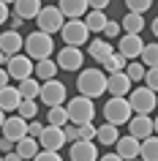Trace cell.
Returning <instances> with one entry per match:
<instances>
[{"mask_svg": "<svg viewBox=\"0 0 158 161\" xmlns=\"http://www.w3.org/2000/svg\"><path fill=\"white\" fill-rule=\"evenodd\" d=\"M106 82L109 76L101 71V68H79V76H76V87L79 93L87 96V98H98V96L106 93Z\"/></svg>", "mask_w": 158, "mask_h": 161, "instance_id": "cell-1", "label": "cell"}, {"mask_svg": "<svg viewBox=\"0 0 158 161\" xmlns=\"http://www.w3.org/2000/svg\"><path fill=\"white\" fill-rule=\"evenodd\" d=\"M133 109H131V101L125 96H109V101L104 104V118L106 123H115V126H125L131 120Z\"/></svg>", "mask_w": 158, "mask_h": 161, "instance_id": "cell-2", "label": "cell"}, {"mask_svg": "<svg viewBox=\"0 0 158 161\" xmlns=\"http://www.w3.org/2000/svg\"><path fill=\"white\" fill-rule=\"evenodd\" d=\"M52 52H55V38L49 33H44V30H35L25 38V55H30L33 60H44L49 58Z\"/></svg>", "mask_w": 158, "mask_h": 161, "instance_id": "cell-3", "label": "cell"}, {"mask_svg": "<svg viewBox=\"0 0 158 161\" xmlns=\"http://www.w3.org/2000/svg\"><path fill=\"white\" fill-rule=\"evenodd\" d=\"M66 112H68V120L71 123H90L93 118H95V104H93V98H87V96H76V98H71V101L66 104Z\"/></svg>", "mask_w": 158, "mask_h": 161, "instance_id": "cell-4", "label": "cell"}, {"mask_svg": "<svg viewBox=\"0 0 158 161\" xmlns=\"http://www.w3.org/2000/svg\"><path fill=\"white\" fill-rule=\"evenodd\" d=\"M131 109L136 112V115H150V112L158 107V93L155 90H150L147 85H142V87H133L131 90Z\"/></svg>", "mask_w": 158, "mask_h": 161, "instance_id": "cell-5", "label": "cell"}, {"mask_svg": "<svg viewBox=\"0 0 158 161\" xmlns=\"http://www.w3.org/2000/svg\"><path fill=\"white\" fill-rule=\"evenodd\" d=\"M35 22H38V30L55 36V33H60V27L66 25V17H63V11H60L57 6H41Z\"/></svg>", "mask_w": 158, "mask_h": 161, "instance_id": "cell-6", "label": "cell"}, {"mask_svg": "<svg viewBox=\"0 0 158 161\" xmlns=\"http://www.w3.org/2000/svg\"><path fill=\"white\" fill-rule=\"evenodd\" d=\"M33 68H35V60L30 58V55H22V52H17V55H8V60H6V71H8L11 79H25V76H33Z\"/></svg>", "mask_w": 158, "mask_h": 161, "instance_id": "cell-7", "label": "cell"}, {"mask_svg": "<svg viewBox=\"0 0 158 161\" xmlns=\"http://www.w3.org/2000/svg\"><path fill=\"white\" fill-rule=\"evenodd\" d=\"M87 36H90V30H87V25H84V19H68L66 25L60 27V38H63L66 44H71V47L87 44Z\"/></svg>", "mask_w": 158, "mask_h": 161, "instance_id": "cell-8", "label": "cell"}, {"mask_svg": "<svg viewBox=\"0 0 158 161\" xmlns=\"http://www.w3.org/2000/svg\"><path fill=\"white\" fill-rule=\"evenodd\" d=\"M57 66L63 68V71H79L84 63V55H82V47H71V44H66L63 49L57 52Z\"/></svg>", "mask_w": 158, "mask_h": 161, "instance_id": "cell-9", "label": "cell"}, {"mask_svg": "<svg viewBox=\"0 0 158 161\" xmlns=\"http://www.w3.org/2000/svg\"><path fill=\"white\" fill-rule=\"evenodd\" d=\"M71 161H98V142L95 139H76L68 150Z\"/></svg>", "mask_w": 158, "mask_h": 161, "instance_id": "cell-10", "label": "cell"}, {"mask_svg": "<svg viewBox=\"0 0 158 161\" xmlns=\"http://www.w3.org/2000/svg\"><path fill=\"white\" fill-rule=\"evenodd\" d=\"M46 107H55V104H66V85L57 82V79H46L41 85V93H38Z\"/></svg>", "mask_w": 158, "mask_h": 161, "instance_id": "cell-11", "label": "cell"}, {"mask_svg": "<svg viewBox=\"0 0 158 161\" xmlns=\"http://www.w3.org/2000/svg\"><path fill=\"white\" fill-rule=\"evenodd\" d=\"M142 47H144V41L139 38V33H125V36L117 38V52H120L125 60H139Z\"/></svg>", "mask_w": 158, "mask_h": 161, "instance_id": "cell-12", "label": "cell"}, {"mask_svg": "<svg viewBox=\"0 0 158 161\" xmlns=\"http://www.w3.org/2000/svg\"><path fill=\"white\" fill-rule=\"evenodd\" d=\"M38 145L44 150H60L66 145V134H63V126H44V131L38 134Z\"/></svg>", "mask_w": 158, "mask_h": 161, "instance_id": "cell-13", "label": "cell"}, {"mask_svg": "<svg viewBox=\"0 0 158 161\" xmlns=\"http://www.w3.org/2000/svg\"><path fill=\"white\" fill-rule=\"evenodd\" d=\"M128 134L136 136V139H147V136H153L155 131H153V118L150 115H131V120H128Z\"/></svg>", "mask_w": 158, "mask_h": 161, "instance_id": "cell-14", "label": "cell"}, {"mask_svg": "<svg viewBox=\"0 0 158 161\" xmlns=\"http://www.w3.org/2000/svg\"><path fill=\"white\" fill-rule=\"evenodd\" d=\"M115 147H117V156L123 161H133V158H139V147H142V142L136 139V136H117V142H115Z\"/></svg>", "mask_w": 158, "mask_h": 161, "instance_id": "cell-15", "label": "cell"}, {"mask_svg": "<svg viewBox=\"0 0 158 161\" xmlns=\"http://www.w3.org/2000/svg\"><path fill=\"white\" fill-rule=\"evenodd\" d=\"M3 136L6 139H11V142H17V139H22V136L27 134V120L19 118V115H14V118H6V123H3Z\"/></svg>", "mask_w": 158, "mask_h": 161, "instance_id": "cell-16", "label": "cell"}, {"mask_svg": "<svg viewBox=\"0 0 158 161\" xmlns=\"http://www.w3.org/2000/svg\"><path fill=\"white\" fill-rule=\"evenodd\" d=\"M109 82H106V93L109 96H128L131 93V79L125 71H115V74H106Z\"/></svg>", "mask_w": 158, "mask_h": 161, "instance_id": "cell-17", "label": "cell"}, {"mask_svg": "<svg viewBox=\"0 0 158 161\" xmlns=\"http://www.w3.org/2000/svg\"><path fill=\"white\" fill-rule=\"evenodd\" d=\"M22 104V93L14 85H3L0 87V109L3 112H17V107Z\"/></svg>", "mask_w": 158, "mask_h": 161, "instance_id": "cell-18", "label": "cell"}, {"mask_svg": "<svg viewBox=\"0 0 158 161\" xmlns=\"http://www.w3.org/2000/svg\"><path fill=\"white\" fill-rule=\"evenodd\" d=\"M22 47H25V38L19 36V30H6V33H0V49L6 52V55H17V52H22Z\"/></svg>", "mask_w": 158, "mask_h": 161, "instance_id": "cell-19", "label": "cell"}, {"mask_svg": "<svg viewBox=\"0 0 158 161\" xmlns=\"http://www.w3.org/2000/svg\"><path fill=\"white\" fill-rule=\"evenodd\" d=\"M112 52H115V47H112L109 38H93V41L87 44V55H90L93 60H98V63H104Z\"/></svg>", "mask_w": 158, "mask_h": 161, "instance_id": "cell-20", "label": "cell"}, {"mask_svg": "<svg viewBox=\"0 0 158 161\" xmlns=\"http://www.w3.org/2000/svg\"><path fill=\"white\" fill-rule=\"evenodd\" d=\"M57 8L63 11V17H68V19H82L90 6H87V0H60Z\"/></svg>", "mask_w": 158, "mask_h": 161, "instance_id": "cell-21", "label": "cell"}, {"mask_svg": "<svg viewBox=\"0 0 158 161\" xmlns=\"http://www.w3.org/2000/svg\"><path fill=\"white\" fill-rule=\"evenodd\" d=\"M14 150H17L25 161H33V156L41 150V145H38V139H35V136L25 134L22 139H17V142H14Z\"/></svg>", "mask_w": 158, "mask_h": 161, "instance_id": "cell-22", "label": "cell"}, {"mask_svg": "<svg viewBox=\"0 0 158 161\" xmlns=\"http://www.w3.org/2000/svg\"><path fill=\"white\" fill-rule=\"evenodd\" d=\"M41 11V0H14V14L22 19H35Z\"/></svg>", "mask_w": 158, "mask_h": 161, "instance_id": "cell-23", "label": "cell"}, {"mask_svg": "<svg viewBox=\"0 0 158 161\" xmlns=\"http://www.w3.org/2000/svg\"><path fill=\"white\" fill-rule=\"evenodd\" d=\"M117 126L115 123H106V126H98L95 128V142H98V147H109V145L117 142Z\"/></svg>", "mask_w": 158, "mask_h": 161, "instance_id": "cell-24", "label": "cell"}, {"mask_svg": "<svg viewBox=\"0 0 158 161\" xmlns=\"http://www.w3.org/2000/svg\"><path fill=\"white\" fill-rule=\"evenodd\" d=\"M57 60H49V58H44V60H35V68H33V74L41 79V82H46V79H55V74H57Z\"/></svg>", "mask_w": 158, "mask_h": 161, "instance_id": "cell-25", "label": "cell"}, {"mask_svg": "<svg viewBox=\"0 0 158 161\" xmlns=\"http://www.w3.org/2000/svg\"><path fill=\"white\" fill-rule=\"evenodd\" d=\"M106 22H109V17L104 14V11L87 8V19H84V25H87V30H90V33H101V30L106 27Z\"/></svg>", "mask_w": 158, "mask_h": 161, "instance_id": "cell-26", "label": "cell"}, {"mask_svg": "<svg viewBox=\"0 0 158 161\" xmlns=\"http://www.w3.org/2000/svg\"><path fill=\"white\" fill-rule=\"evenodd\" d=\"M19 93H22V98H38V93H41V79L38 76H25V79H19Z\"/></svg>", "mask_w": 158, "mask_h": 161, "instance_id": "cell-27", "label": "cell"}, {"mask_svg": "<svg viewBox=\"0 0 158 161\" xmlns=\"http://www.w3.org/2000/svg\"><path fill=\"white\" fill-rule=\"evenodd\" d=\"M120 27H123L125 33H142L144 30V17L136 14V11H128L123 17V22H120Z\"/></svg>", "mask_w": 158, "mask_h": 161, "instance_id": "cell-28", "label": "cell"}, {"mask_svg": "<svg viewBox=\"0 0 158 161\" xmlns=\"http://www.w3.org/2000/svg\"><path fill=\"white\" fill-rule=\"evenodd\" d=\"M139 158H144V161H158V134L147 136V139H142Z\"/></svg>", "mask_w": 158, "mask_h": 161, "instance_id": "cell-29", "label": "cell"}, {"mask_svg": "<svg viewBox=\"0 0 158 161\" xmlns=\"http://www.w3.org/2000/svg\"><path fill=\"white\" fill-rule=\"evenodd\" d=\"M46 123H49V126H66V123H68L66 104H55V107H49V112H46Z\"/></svg>", "mask_w": 158, "mask_h": 161, "instance_id": "cell-30", "label": "cell"}, {"mask_svg": "<svg viewBox=\"0 0 158 161\" xmlns=\"http://www.w3.org/2000/svg\"><path fill=\"white\" fill-rule=\"evenodd\" d=\"M144 71H147V66H144L142 60H128V63H125V74H128L131 82H142V79H144Z\"/></svg>", "mask_w": 158, "mask_h": 161, "instance_id": "cell-31", "label": "cell"}, {"mask_svg": "<svg viewBox=\"0 0 158 161\" xmlns=\"http://www.w3.org/2000/svg\"><path fill=\"white\" fill-rule=\"evenodd\" d=\"M125 63H128V60H125L123 55H120V52H112V55H109V58L104 60L101 66L106 68L109 74H115V71H125Z\"/></svg>", "mask_w": 158, "mask_h": 161, "instance_id": "cell-32", "label": "cell"}, {"mask_svg": "<svg viewBox=\"0 0 158 161\" xmlns=\"http://www.w3.org/2000/svg\"><path fill=\"white\" fill-rule=\"evenodd\" d=\"M17 115L25 120H33L35 115H38V104H35V98H22V104L17 107Z\"/></svg>", "mask_w": 158, "mask_h": 161, "instance_id": "cell-33", "label": "cell"}, {"mask_svg": "<svg viewBox=\"0 0 158 161\" xmlns=\"http://www.w3.org/2000/svg\"><path fill=\"white\" fill-rule=\"evenodd\" d=\"M139 60H142L147 68H150V66H158V44H144V47H142Z\"/></svg>", "mask_w": 158, "mask_h": 161, "instance_id": "cell-34", "label": "cell"}, {"mask_svg": "<svg viewBox=\"0 0 158 161\" xmlns=\"http://www.w3.org/2000/svg\"><path fill=\"white\" fill-rule=\"evenodd\" d=\"M142 82H144L150 90H155V93H158V66H150L147 71H144V79H142Z\"/></svg>", "mask_w": 158, "mask_h": 161, "instance_id": "cell-35", "label": "cell"}, {"mask_svg": "<svg viewBox=\"0 0 158 161\" xmlns=\"http://www.w3.org/2000/svg\"><path fill=\"white\" fill-rule=\"evenodd\" d=\"M123 3H125L128 11H136V14H144V11L153 6V0H123Z\"/></svg>", "mask_w": 158, "mask_h": 161, "instance_id": "cell-36", "label": "cell"}, {"mask_svg": "<svg viewBox=\"0 0 158 161\" xmlns=\"http://www.w3.org/2000/svg\"><path fill=\"white\" fill-rule=\"evenodd\" d=\"M120 30H123V27H120V22H112V19H109L106 27H104L101 33H104V38H109V41H112V38H120Z\"/></svg>", "mask_w": 158, "mask_h": 161, "instance_id": "cell-37", "label": "cell"}, {"mask_svg": "<svg viewBox=\"0 0 158 161\" xmlns=\"http://www.w3.org/2000/svg\"><path fill=\"white\" fill-rule=\"evenodd\" d=\"M33 161H63V158H60V150H44L41 147V150L33 156Z\"/></svg>", "mask_w": 158, "mask_h": 161, "instance_id": "cell-38", "label": "cell"}, {"mask_svg": "<svg viewBox=\"0 0 158 161\" xmlns=\"http://www.w3.org/2000/svg\"><path fill=\"white\" fill-rule=\"evenodd\" d=\"M63 134H66V142H68V145H71V142H76V139H79V126L68 120L66 126H63Z\"/></svg>", "mask_w": 158, "mask_h": 161, "instance_id": "cell-39", "label": "cell"}, {"mask_svg": "<svg viewBox=\"0 0 158 161\" xmlns=\"http://www.w3.org/2000/svg\"><path fill=\"white\" fill-rule=\"evenodd\" d=\"M79 139H95V126L90 123H79Z\"/></svg>", "mask_w": 158, "mask_h": 161, "instance_id": "cell-40", "label": "cell"}, {"mask_svg": "<svg viewBox=\"0 0 158 161\" xmlns=\"http://www.w3.org/2000/svg\"><path fill=\"white\" fill-rule=\"evenodd\" d=\"M41 131H44L41 123H35V120H27V134H30V136H35V139H38V134H41Z\"/></svg>", "mask_w": 158, "mask_h": 161, "instance_id": "cell-41", "label": "cell"}, {"mask_svg": "<svg viewBox=\"0 0 158 161\" xmlns=\"http://www.w3.org/2000/svg\"><path fill=\"white\" fill-rule=\"evenodd\" d=\"M87 6H90V8H98V11H104L109 6V0H87Z\"/></svg>", "mask_w": 158, "mask_h": 161, "instance_id": "cell-42", "label": "cell"}, {"mask_svg": "<svg viewBox=\"0 0 158 161\" xmlns=\"http://www.w3.org/2000/svg\"><path fill=\"white\" fill-rule=\"evenodd\" d=\"M8 17H11V14H8V3H3V0H0V25H3Z\"/></svg>", "mask_w": 158, "mask_h": 161, "instance_id": "cell-43", "label": "cell"}, {"mask_svg": "<svg viewBox=\"0 0 158 161\" xmlns=\"http://www.w3.org/2000/svg\"><path fill=\"white\" fill-rule=\"evenodd\" d=\"M3 161H25V158H22L17 150H8V153H3Z\"/></svg>", "mask_w": 158, "mask_h": 161, "instance_id": "cell-44", "label": "cell"}, {"mask_svg": "<svg viewBox=\"0 0 158 161\" xmlns=\"http://www.w3.org/2000/svg\"><path fill=\"white\" fill-rule=\"evenodd\" d=\"M8 150H14V142L3 136V139H0V153H8Z\"/></svg>", "mask_w": 158, "mask_h": 161, "instance_id": "cell-45", "label": "cell"}, {"mask_svg": "<svg viewBox=\"0 0 158 161\" xmlns=\"http://www.w3.org/2000/svg\"><path fill=\"white\" fill-rule=\"evenodd\" d=\"M98 161H123L117 153H104V156H98Z\"/></svg>", "mask_w": 158, "mask_h": 161, "instance_id": "cell-46", "label": "cell"}, {"mask_svg": "<svg viewBox=\"0 0 158 161\" xmlns=\"http://www.w3.org/2000/svg\"><path fill=\"white\" fill-rule=\"evenodd\" d=\"M8 82H11L8 71H6V68H0V87H3V85H8Z\"/></svg>", "mask_w": 158, "mask_h": 161, "instance_id": "cell-47", "label": "cell"}, {"mask_svg": "<svg viewBox=\"0 0 158 161\" xmlns=\"http://www.w3.org/2000/svg\"><path fill=\"white\" fill-rule=\"evenodd\" d=\"M22 22H25V19H22V17H17V14L11 17V27H14V30H19V27H22Z\"/></svg>", "mask_w": 158, "mask_h": 161, "instance_id": "cell-48", "label": "cell"}, {"mask_svg": "<svg viewBox=\"0 0 158 161\" xmlns=\"http://www.w3.org/2000/svg\"><path fill=\"white\" fill-rule=\"evenodd\" d=\"M153 36H155V38H158V17L153 19Z\"/></svg>", "mask_w": 158, "mask_h": 161, "instance_id": "cell-49", "label": "cell"}, {"mask_svg": "<svg viewBox=\"0 0 158 161\" xmlns=\"http://www.w3.org/2000/svg\"><path fill=\"white\" fill-rule=\"evenodd\" d=\"M6 60H8V55H6V52L0 49V66H3V63H6Z\"/></svg>", "mask_w": 158, "mask_h": 161, "instance_id": "cell-50", "label": "cell"}, {"mask_svg": "<svg viewBox=\"0 0 158 161\" xmlns=\"http://www.w3.org/2000/svg\"><path fill=\"white\" fill-rule=\"evenodd\" d=\"M3 123H6V112L0 109V128H3Z\"/></svg>", "mask_w": 158, "mask_h": 161, "instance_id": "cell-51", "label": "cell"}, {"mask_svg": "<svg viewBox=\"0 0 158 161\" xmlns=\"http://www.w3.org/2000/svg\"><path fill=\"white\" fill-rule=\"evenodd\" d=\"M153 131H155V134H158V118L153 120Z\"/></svg>", "mask_w": 158, "mask_h": 161, "instance_id": "cell-52", "label": "cell"}, {"mask_svg": "<svg viewBox=\"0 0 158 161\" xmlns=\"http://www.w3.org/2000/svg\"><path fill=\"white\" fill-rule=\"evenodd\" d=\"M3 3H14V0H3Z\"/></svg>", "mask_w": 158, "mask_h": 161, "instance_id": "cell-53", "label": "cell"}, {"mask_svg": "<svg viewBox=\"0 0 158 161\" xmlns=\"http://www.w3.org/2000/svg\"><path fill=\"white\" fill-rule=\"evenodd\" d=\"M133 161H144V158H133Z\"/></svg>", "mask_w": 158, "mask_h": 161, "instance_id": "cell-54", "label": "cell"}, {"mask_svg": "<svg viewBox=\"0 0 158 161\" xmlns=\"http://www.w3.org/2000/svg\"><path fill=\"white\" fill-rule=\"evenodd\" d=\"M0 161H3V153H0Z\"/></svg>", "mask_w": 158, "mask_h": 161, "instance_id": "cell-55", "label": "cell"}, {"mask_svg": "<svg viewBox=\"0 0 158 161\" xmlns=\"http://www.w3.org/2000/svg\"><path fill=\"white\" fill-rule=\"evenodd\" d=\"M0 33H3V30H0Z\"/></svg>", "mask_w": 158, "mask_h": 161, "instance_id": "cell-56", "label": "cell"}]
</instances>
